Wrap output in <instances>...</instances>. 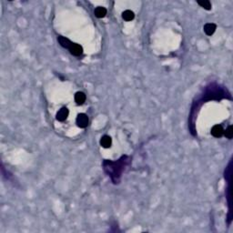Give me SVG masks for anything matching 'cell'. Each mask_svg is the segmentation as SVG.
Returning a JSON list of instances; mask_svg holds the SVG:
<instances>
[{"label":"cell","mask_w":233,"mask_h":233,"mask_svg":"<svg viewBox=\"0 0 233 233\" xmlns=\"http://www.w3.org/2000/svg\"><path fill=\"white\" fill-rule=\"evenodd\" d=\"M76 122H77L78 127H81V128H85L88 125V116L86 114H79L77 116Z\"/></svg>","instance_id":"6da1fadb"},{"label":"cell","mask_w":233,"mask_h":233,"mask_svg":"<svg viewBox=\"0 0 233 233\" xmlns=\"http://www.w3.org/2000/svg\"><path fill=\"white\" fill-rule=\"evenodd\" d=\"M69 111L67 107H62L61 109L58 110V112L57 113V119L58 121H64L67 119V117L68 116Z\"/></svg>","instance_id":"7a4b0ae2"},{"label":"cell","mask_w":233,"mask_h":233,"mask_svg":"<svg viewBox=\"0 0 233 233\" xmlns=\"http://www.w3.org/2000/svg\"><path fill=\"white\" fill-rule=\"evenodd\" d=\"M69 51H70V53L72 54V55H74V56H80L81 54L83 53V48H82V47L80 46V45H78V44H75L73 43L72 44V46L70 47V48L68 49Z\"/></svg>","instance_id":"3957f363"},{"label":"cell","mask_w":233,"mask_h":233,"mask_svg":"<svg viewBox=\"0 0 233 233\" xmlns=\"http://www.w3.org/2000/svg\"><path fill=\"white\" fill-rule=\"evenodd\" d=\"M211 134L215 138H221L224 134V129L221 125H215L211 128Z\"/></svg>","instance_id":"277c9868"},{"label":"cell","mask_w":233,"mask_h":233,"mask_svg":"<svg viewBox=\"0 0 233 233\" xmlns=\"http://www.w3.org/2000/svg\"><path fill=\"white\" fill-rule=\"evenodd\" d=\"M216 25L213 23H208L204 26V32L206 33V35L208 36H211L214 34V32L216 31Z\"/></svg>","instance_id":"5b68a950"},{"label":"cell","mask_w":233,"mask_h":233,"mask_svg":"<svg viewBox=\"0 0 233 233\" xmlns=\"http://www.w3.org/2000/svg\"><path fill=\"white\" fill-rule=\"evenodd\" d=\"M111 144H112V139L109 136L107 135H105L103 136L102 138H100V145L103 147V148H107L111 147Z\"/></svg>","instance_id":"8992f818"},{"label":"cell","mask_w":233,"mask_h":233,"mask_svg":"<svg viewBox=\"0 0 233 233\" xmlns=\"http://www.w3.org/2000/svg\"><path fill=\"white\" fill-rule=\"evenodd\" d=\"M86 95L85 93L81 92V91H78L75 94V101L77 102V104L78 105H82L84 102L86 101Z\"/></svg>","instance_id":"52a82bcc"},{"label":"cell","mask_w":233,"mask_h":233,"mask_svg":"<svg viewBox=\"0 0 233 233\" xmlns=\"http://www.w3.org/2000/svg\"><path fill=\"white\" fill-rule=\"evenodd\" d=\"M57 40H58L59 44H60L63 47L67 48V49H69L70 47H71L72 44H73L69 39H67V38H66V37H57Z\"/></svg>","instance_id":"ba28073f"},{"label":"cell","mask_w":233,"mask_h":233,"mask_svg":"<svg viewBox=\"0 0 233 233\" xmlns=\"http://www.w3.org/2000/svg\"><path fill=\"white\" fill-rule=\"evenodd\" d=\"M95 16L97 18H103L107 15V9L103 7H98L95 9Z\"/></svg>","instance_id":"9c48e42d"},{"label":"cell","mask_w":233,"mask_h":233,"mask_svg":"<svg viewBox=\"0 0 233 233\" xmlns=\"http://www.w3.org/2000/svg\"><path fill=\"white\" fill-rule=\"evenodd\" d=\"M122 17H123V19L126 20V21H131V20H133L134 17H135L134 12L131 10L124 11L123 14H122Z\"/></svg>","instance_id":"30bf717a"},{"label":"cell","mask_w":233,"mask_h":233,"mask_svg":"<svg viewBox=\"0 0 233 233\" xmlns=\"http://www.w3.org/2000/svg\"><path fill=\"white\" fill-rule=\"evenodd\" d=\"M198 4H199L201 7H203L204 9H206V10H211V2L208 1V0L198 1Z\"/></svg>","instance_id":"8fae6325"},{"label":"cell","mask_w":233,"mask_h":233,"mask_svg":"<svg viewBox=\"0 0 233 233\" xmlns=\"http://www.w3.org/2000/svg\"><path fill=\"white\" fill-rule=\"evenodd\" d=\"M225 133V136H226V138H232L233 136V131H232V127L231 126H230V127H228L227 129H226V131L224 132Z\"/></svg>","instance_id":"7c38bea8"}]
</instances>
